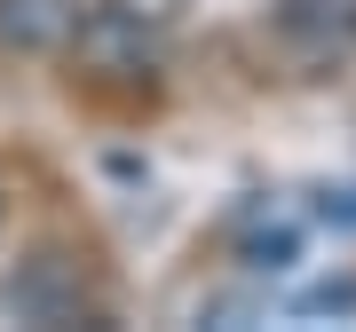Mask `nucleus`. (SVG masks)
I'll return each instance as SVG.
<instances>
[{
  "mask_svg": "<svg viewBox=\"0 0 356 332\" xmlns=\"http://www.w3.org/2000/svg\"><path fill=\"white\" fill-rule=\"evenodd\" d=\"M0 308H8L16 324H72L79 317V269H64L56 254L24 261L8 285H0Z\"/></svg>",
  "mask_w": 356,
  "mask_h": 332,
  "instance_id": "f03ea898",
  "label": "nucleus"
},
{
  "mask_svg": "<svg viewBox=\"0 0 356 332\" xmlns=\"http://www.w3.org/2000/svg\"><path fill=\"white\" fill-rule=\"evenodd\" d=\"M72 48L88 56L95 72H143L151 64V32H143L135 16H119V8H88L79 32H72Z\"/></svg>",
  "mask_w": 356,
  "mask_h": 332,
  "instance_id": "20e7f679",
  "label": "nucleus"
},
{
  "mask_svg": "<svg viewBox=\"0 0 356 332\" xmlns=\"http://www.w3.org/2000/svg\"><path fill=\"white\" fill-rule=\"evenodd\" d=\"M317 214L332 222V230H356V190H332V198L317 206Z\"/></svg>",
  "mask_w": 356,
  "mask_h": 332,
  "instance_id": "39448f33",
  "label": "nucleus"
},
{
  "mask_svg": "<svg viewBox=\"0 0 356 332\" xmlns=\"http://www.w3.org/2000/svg\"><path fill=\"white\" fill-rule=\"evenodd\" d=\"M79 16H88L79 0H0V40L24 56H56V48H72Z\"/></svg>",
  "mask_w": 356,
  "mask_h": 332,
  "instance_id": "7ed1b4c3",
  "label": "nucleus"
},
{
  "mask_svg": "<svg viewBox=\"0 0 356 332\" xmlns=\"http://www.w3.org/2000/svg\"><path fill=\"white\" fill-rule=\"evenodd\" d=\"M277 40L301 64H341L356 48V0H285L277 8Z\"/></svg>",
  "mask_w": 356,
  "mask_h": 332,
  "instance_id": "f257e3e1",
  "label": "nucleus"
}]
</instances>
